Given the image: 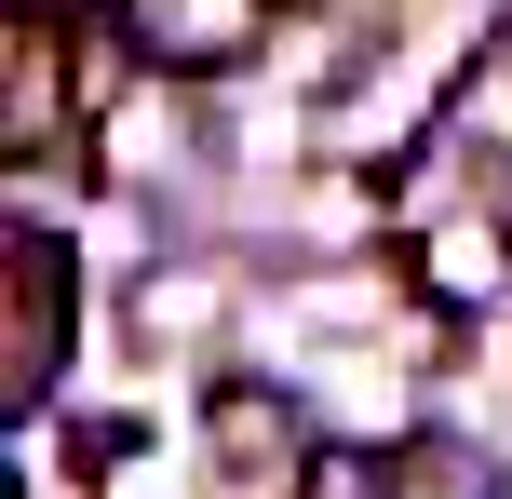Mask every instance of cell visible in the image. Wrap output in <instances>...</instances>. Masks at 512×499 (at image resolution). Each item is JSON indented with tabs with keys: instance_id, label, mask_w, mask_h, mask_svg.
I'll return each instance as SVG.
<instances>
[{
	"instance_id": "obj_1",
	"label": "cell",
	"mask_w": 512,
	"mask_h": 499,
	"mask_svg": "<svg viewBox=\"0 0 512 499\" xmlns=\"http://www.w3.org/2000/svg\"><path fill=\"white\" fill-rule=\"evenodd\" d=\"M54 365H68V243L27 230V243H14V392L41 405Z\"/></svg>"
},
{
	"instance_id": "obj_3",
	"label": "cell",
	"mask_w": 512,
	"mask_h": 499,
	"mask_svg": "<svg viewBox=\"0 0 512 499\" xmlns=\"http://www.w3.org/2000/svg\"><path fill=\"white\" fill-rule=\"evenodd\" d=\"M391 499H486V459L472 446H405L391 459Z\"/></svg>"
},
{
	"instance_id": "obj_4",
	"label": "cell",
	"mask_w": 512,
	"mask_h": 499,
	"mask_svg": "<svg viewBox=\"0 0 512 499\" xmlns=\"http://www.w3.org/2000/svg\"><path fill=\"white\" fill-rule=\"evenodd\" d=\"M297 499H391V459H364V446H310Z\"/></svg>"
},
{
	"instance_id": "obj_5",
	"label": "cell",
	"mask_w": 512,
	"mask_h": 499,
	"mask_svg": "<svg viewBox=\"0 0 512 499\" xmlns=\"http://www.w3.org/2000/svg\"><path fill=\"white\" fill-rule=\"evenodd\" d=\"M122 81H135V54L108 41V27H81V54H68V95H81V108H108Z\"/></svg>"
},
{
	"instance_id": "obj_2",
	"label": "cell",
	"mask_w": 512,
	"mask_h": 499,
	"mask_svg": "<svg viewBox=\"0 0 512 499\" xmlns=\"http://www.w3.org/2000/svg\"><path fill=\"white\" fill-rule=\"evenodd\" d=\"M203 432H216L230 459H283V473H310L297 392H270V378H216V392H203Z\"/></svg>"
}]
</instances>
